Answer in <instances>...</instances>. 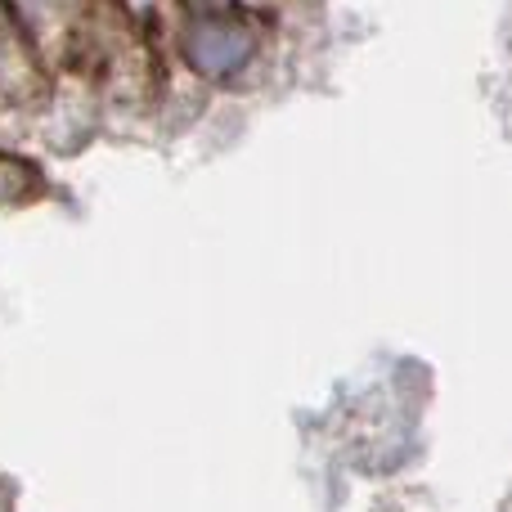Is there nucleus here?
I'll list each match as a JSON object with an SVG mask.
<instances>
[{"label":"nucleus","mask_w":512,"mask_h":512,"mask_svg":"<svg viewBox=\"0 0 512 512\" xmlns=\"http://www.w3.org/2000/svg\"><path fill=\"white\" fill-rule=\"evenodd\" d=\"M185 54L203 77L225 81L234 72H243L256 54V32L248 18H234V14H212V18H198L185 36Z\"/></svg>","instance_id":"obj_1"}]
</instances>
